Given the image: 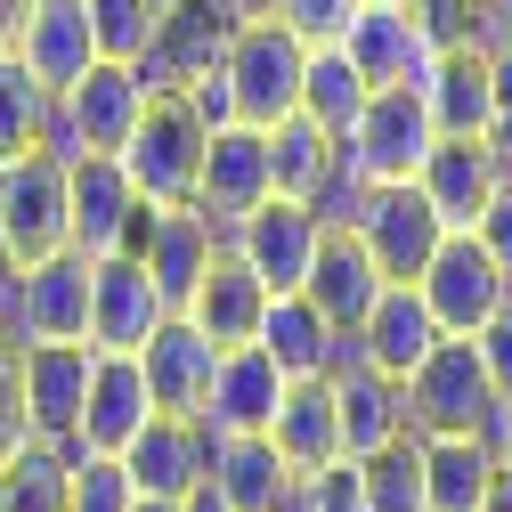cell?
Returning a JSON list of instances; mask_svg holds the SVG:
<instances>
[{
    "label": "cell",
    "mask_w": 512,
    "mask_h": 512,
    "mask_svg": "<svg viewBox=\"0 0 512 512\" xmlns=\"http://www.w3.org/2000/svg\"><path fill=\"white\" fill-rule=\"evenodd\" d=\"M163 317H171V301L139 252H98L90 261V350H139Z\"/></svg>",
    "instance_id": "13"
},
{
    "label": "cell",
    "mask_w": 512,
    "mask_h": 512,
    "mask_svg": "<svg viewBox=\"0 0 512 512\" xmlns=\"http://www.w3.org/2000/svg\"><path fill=\"white\" fill-rule=\"evenodd\" d=\"M33 439V423H25V382H17V342L0 334V464L17 456V447Z\"/></svg>",
    "instance_id": "41"
},
{
    "label": "cell",
    "mask_w": 512,
    "mask_h": 512,
    "mask_svg": "<svg viewBox=\"0 0 512 512\" xmlns=\"http://www.w3.org/2000/svg\"><path fill=\"white\" fill-rule=\"evenodd\" d=\"M366 98H374V90H366V74L350 66V49H342V41H309V66H301V114L317 122V131L350 139V122H358Z\"/></svg>",
    "instance_id": "34"
},
{
    "label": "cell",
    "mask_w": 512,
    "mask_h": 512,
    "mask_svg": "<svg viewBox=\"0 0 512 512\" xmlns=\"http://www.w3.org/2000/svg\"><path fill=\"white\" fill-rule=\"evenodd\" d=\"M17 382H25L33 439L66 447L82 423V391H90V342H17Z\"/></svg>",
    "instance_id": "16"
},
{
    "label": "cell",
    "mask_w": 512,
    "mask_h": 512,
    "mask_svg": "<svg viewBox=\"0 0 512 512\" xmlns=\"http://www.w3.org/2000/svg\"><path fill=\"white\" fill-rule=\"evenodd\" d=\"M472 350H480V366H488V382H496V399H512V301L472 334Z\"/></svg>",
    "instance_id": "44"
},
{
    "label": "cell",
    "mask_w": 512,
    "mask_h": 512,
    "mask_svg": "<svg viewBox=\"0 0 512 512\" xmlns=\"http://www.w3.org/2000/svg\"><path fill=\"white\" fill-rule=\"evenodd\" d=\"M131 512H179V504H171V496H139Z\"/></svg>",
    "instance_id": "54"
},
{
    "label": "cell",
    "mask_w": 512,
    "mask_h": 512,
    "mask_svg": "<svg viewBox=\"0 0 512 512\" xmlns=\"http://www.w3.org/2000/svg\"><path fill=\"white\" fill-rule=\"evenodd\" d=\"M317 236H326V220H317V204H301V196H261V204L228 228V244L244 252V269L261 277L269 293H301Z\"/></svg>",
    "instance_id": "11"
},
{
    "label": "cell",
    "mask_w": 512,
    "mask_h": 512,
    "mask_svg": "<svg viewBox=\"0 0 512 512\" xmlns=\"http://www.w3.org/2000/svg\"><path fill=\"white\" fill-rule=\"evenodd\" d=\"M415 98L431 114L439 139H488V49L464 33V41H439L415 74Z\"/></svg>",
    "instance_id": "17"
},
{
    "label": "cell",
    "mask_w": 512,
    "mask_h": 512,
    "mask_svg": "<svg viewBox=\"0 0 512 512\" xmlns=\"http://www.w3.org/2000/svg\"><path fill=\"white\" fill-rule=\"evenodd\" d=\"M212 252H220V228H212L196 204H155V228H147V244H139V261H147V277L163 285L171 309L196 293V277L212 269Z\"/></svg>",
    "instance_id": "29"
},
{
    "label": "cell",
    "mask_w": 512,
    "mask_h": 512,
    "mask_svg": "<svg viewBox=\"0 0 512 512\" xmlns=\"http://www.w3.org/2000/svg\"><path fill=\"white\" fill-rule=\"evenodd\" d=\"M66 464H74V480H66V512H131V504H139V488H131V472H122V456L66 447Z\"/></svg>",
    "instance_id": "38"
},
{
    "label": "cell",
    "mask_w": 512,
    "mask_h": 512,
    "mask_svg": "<svg viewBox=\"0 0 512 512\" xmlns=\"http://www.w3.org/2000/svg\"><path fill=\"white\" fill-rule=\"evenodd\" d=\"M415 293H423V309L439 317V334H480L488 317L512 301V277L496 269V252H488L472 228H447L439 252L423 261V277H415Z\"/></svg>",
    "instance_id": "6"
},
{
    "label": "cell",
    "mask_w": 512,
    "mask_h": 512,
    "mask_svg": "<svg viewBox=\"0 0 512 512\" xmlns=\"http://www.w3.org/2000/svg\"><path fill=\"white\" fill-rule=\"evenodd\" d=\"M472 236H480V244L496 252V269L512 277V171H504V179L488 187V204H480V220H472Z\"/></svg>",
    "instance_id": "43"
},
{
    "label": "cell",
    "mask_w": 512,
    "mask_h": 512,
    "mask_svg": "<svg viewBox=\"0 0 512 512\" xmlns=\"http://www.w3.org/2000/svg\"><path fill=\"white\" fill-rule=\"evenodd\" d=\"M350 228H358V244L374 252V269L391 277V285H415L423 261L439 252V236H447V220L431 212V196H423L415 179H374L366 204L350 212Z\"/></svg>",
    "instance_id": "9"
},
{
    "label": "cell",
    "mask_w": 512,
    "mask_h": 512,
    "mask_svg": "<svg viewBox=\"0 0 512 512\" xmlns=\"http://www.w3.org/2000/svg\"><path fill=\"white\" fill-rule=\"evenodd\" d=\"M496 155H504V171H512V147H496Z\"/></svg>",
    "instance_id": "56"
},
{
    "label": "cell",
    "mask_w": 512,
    "mask_h": 512,
    "mask_svg": "<svg viewBox=\"0 0 512 512\" xmlns=\"http://www.w3.org/2000/svg\"><path fill=\"white\" fill-rule=\"evenodd\" d=\"M66 212H74V252H139L155 228V204L131 187L114 155H74L66 163Z\"/></svg>",
    "instance_id": "8"
},
{
    "label": "cell",
    "mask_w": 512,
    "mask_h": 512,
    "mask_svg": "<svg viewBox=\"0 0 512 512\" xmlns=\"http://www.w3.org/2000/svg\"><path fill=\"white\" fill-rule=\"evenodd\" d=\"M187 106L204 114V131H220V122H236V98H228V74L212 66V74H196L187 82Z\"/></svg>",
    "instance_id": "46"
},
{
    "label": "cell",
    "mask_w": 512,
    "mask_h": 512,
    "mask_svg": "<svg viewBox=\"0 0 512 512\" xmlns=\"http://www.w3.org/2000/svg\"><path fill=\"white\" fill-rule=\"evenodd\" d=\"M163 9H179V0H155V17H163Z\"/></svg>",
    "instance_id": "55"
},
{
    "label": "cell",
    "mask_w": 512,
    "mask_h": 512,
    "mask_svg": "<svg viewBox=\"0 0 512 512\" xmlns=\"http://www.w3.org/2000/svg\"><path fill=\"white\" fill-rule=\"evenodd\" d=\"M49 114H57V90H41L9 49H0V163L25 155V147H49Z\"/></svg>",
    "instance_id": "37"
},
{
    "label": "cell",
    "mask_w": 512,
    "mask_h": 512,
    "mask_svg": "<svg viewBox=\"0 0 512 512\" xmlns=\"http://www.w3.org/2000/svg\"><path fill=\"white\" fill-rule=\"evenodd\" d=\"M488 447H496V464L512 472V399H496V423H488Z\"/></svg>",
    "instance_id": "48"
},
{
    "label": "cell",
    "mask_w": 512,
    "mask_h": 512,
    "mask_svg": "<svg viewBox=\"0 0 512 512\" xmlns=\"http://www.w3.org/2000/svg\"><path fill=\"white\" fill-rule=\"evenodd\" d=\"M399 399H407L415 431H488L496 423V382H488L472 334H439L431 358L399 382Z\"/></svg>",
    "instance_id": "3"
},
{
    "label": "cell",
    "mask_w": 512,
    "mask_h": 512,
    "mask_svg": "<svg viewBox=\"0 0 512 512\" xmlns=\"http://www.w3.org/2000/svg\"><path fill=\"white\" fill-rule=\"evenodd\" d=\"M9 285H17V252H9V236H0V301H9Z\"/></svg>",
    "instance_id": "53"
},
{
    "label": "cell",
    "mask_w": 512,
    "mask_h": 512,
    "mask_svg": "<svg viewBox=\"0 0 512 512\" xmlns=\"http://www.w3.org/2000/svg\"><path fill=\"white\" fill-rule=\"evenodd\" d=\"M342 49H350V66L366 74V90H399V82L423 74L431 33L415 25L407 0H358V17L342 25Z\"/></svg>",
    "instance_id": "20"
},
{
    "label": "cell",
    "mask_w": 512,
    "mask_h": 512,
    "mask_svg": "<svg viewBox=\"0 0 512 512\" xmlns=\"http://www.w3.org/2000/svg\"><path fill=\"white\" fill-rule=\"evenodd\" d=\"M334 155H342V139H334V131H317L301 106L277 114V122H269V196H301V204H309L317 187H326Z\"/></svg>",
    "instance_id": "33"
},
{
    "label": "cell",
    "mask_w": 512,
    "mask_h": 512,
    "mask_svg": "<svg viewBox=\"0 0 512 512\" xmlns=\"http://www.w3.org/2000/svg\"><path fill=\"white\" fill-rule=\"evenodd\" d=\"M269 196V131H252V122H220L204 139V171H196V212L228 236L252 204Z\"/></svg>",
    "instance_id": "14"
},
{
    "label": "cell",
    "mask_w": 512,
    "mask_h": 512,
    "mask_svg": "<svg viewBox=\"0 0 512 512\" xmlns=\"http://www.w3.org/2000/svg\"><path fill=\"white\" fill-rule=\"evenodd\" d=\"M431 139H439V131H431V114H423L415 82H399V90H374V98L358 106L342 155H350L366 179H415L423 155H431Z\"/></svg>",
    "instance_id": "12"
},
{
    "label": "cell",
    "mask_w": 512,
    "mask_h": 512,
    "mask_svg": "<svg viewBox=\"0 0 512 512\" xmlns=\"http://www.w3.org/2000/svg\"><path fill=\"white\" fill-rule=\"evenodd\" d=\"M25 9H33V0H0V49L17 41V25H25Z\"/></svg>",
    "instance_id": "50"
},
{
    "label": "cell",
    "mask_w": 512,
    "mask_h": 512,
    "mask_svg": "<svg viewBox=\"0 0 512 512\" xmlns=\"http://www.w3.org/2000/svg\"><path fill=\"white\" fill-rule=\"evenodd\" d=\"M204 114L187 106V90H155L131 122V139H122V171L147 204H196V171H204Z\"/></svg>",
    "instance_id": "1"
},
{
    "label": "cell",
    "mask_w": 512,
    "mask_h": 512,
    "mask_svg": "<svg viewBox=\"0 0 512 512\" xmlns=\"http://www.w3.org/2000/svg\"><path fill=\"white\" fill-rule=\"evenodd\" d=\"M155 415L147 399V366L139 350H90V391H82V423L66 447H98V456H122L139 439V423Z\"/></svg>",
    "instance_id": "15"
},
{
    "label": "cell",
    "mask_w": 512,
    "mask_h": 512,
    "mask_svg": "<svg viewBox=\"0 0 512 512\" xmlns=\"http://www.w3.org/2000/svg\"><path fill=\"white\" fill-rule=\"evenodd\" d=\"M139 366H147V399H155V415H204L220 350H212V342H204V334L171 309L163 326L139 342Z\"/></svg>",
    "instance_id": "23"
},
{
    "label": "cell",
    "mask_w": 512,
    "mask_h": 512,
    "mask_svg": "<svg viewBox=\"0 0 512 512\" xmlns=\"http://www.w3.org/2000/svg\"><path fill=\"white\" fill-rule=\"evenodd\" d=\"M90 9V41L98 57H114V66H139L147 41H155V0H82Z\"/></svg>",
    "instance_id": "39"
},
{
    "label": "cell",
    "mask_w": 512,
    "mask_h": 512,
    "mask_svg": "<svg viewBox=\"0 0 512 512\" xmlns=\"http://www.w3.org/2000/svg\"><path fill=\"white\" fill-rule=\"evenodd\" d=\"M277 512H366V488H358V456H334V464H309V472H293Z\"/></svg>",
    "instance_id": "40"
},
{
    "label": "cell",
    "mask_w": 512,
    "mask_h": 512,
    "mask_svg": "<svg viewBox=\"0 0 512 512\" xmlns=\"http://www.w3.org/2000/svg\"><path fill=\"white\" fill-rule=\"evenodd\" d=\"M228 41H236V17H228V0H179V9H163L155 17V41H147V57H139V90L155 98V90H187L196 74H212L220 57H228Z\"/></svg>",
    "instance_id": "10"
},
{
    "label": "cell",
    "mask_w": 512,
    "mask_h": 512,
    "mask_svg": "<svg viewBox=\"0 0 512 512\" xmlns=\"http://www.w3.org/2000/svg\"><path fill=\"white\" fill-rule=\"evenodd\" d=\"M301 66H309V41L277 17L261 25H236L220 74H228V98H236V122H252V131H269L277 114L301 106Z\"/></svg>",
    "instance_id": "2"
},
{
    "label": "cell",
    "mask_w": 512,
    "mask_h": 512,
    "mask_svg": "<svg viewBox=\"0 0 512 512\" xmlns=\"http://www.w3.org/2000/svg\"><path fill=\"white\" fill-rule=\"evenodd\" d=\"M9 57H17V66H25L41 90L82 82V74L98 66L90 9H82V0H33V9H25V25H17V41H9Z\"/></svg>",
    "instance_id": "22"
},
{
    "label": "cell",
    "mask_w": 512,
    "mask_h": 512,
    "mask_svg": "<svg viewBox=\"0 0 512 512\" xmlns=\"http://www.w3.org/2000/svg\"><path fill=\"white\" fill-rule=\"evenodd\" d=\"M0 334L9 342H90V252H49L25 261L9 301H0Z\"/></svg>",
    "instance_id": "4"
},
{
    "label": "cell",
    "mask_w": 512,
    "mask_h": 512,
    "mask_svg": "<svg viewBox=\"0 0 512 512\" xmlns=\"http://www.w3.org/2000/svg\"><path fill=\"white\" fill-rule=\"evenodd\" d=\"M472 41L480 49H512V0H472Z\"/></svg>",
    "instance_id": "47"
},
{
    "label": "cell",
    "mask_w": 512,
    "mask_h": 512,
    "mask_svg": "<svg viewBox=\"0 0 512 512\" xmlns=\"http://www.w3.org/2000/svg\"><path fill=\"white\" fill-rule=\"evenodd\" d=\"M358 488H366V512H423V431L407 423L374 456H358Z\"/></svg>",
    "instance_id": "35"
},
{
    "label": "cell",
    "mask_w": 512,
    "mask_h": 512,
    "mask_svg": "<svg viewBox=\"0 0 512 512\" xmlns=\"http://www.w3.org/2000/svg\"><path fill=\"white\" fill-rule=\"evenodd\" d=\"M179 317L196 326L212 350H236V342H252L261 334V317H269V285L244 269V252L220 236V252H212V269L196 277V293L179 301Z\"/></svg>",
    "instance_id": "18"
},
{
    "label": "cell",
    "mask_w": 512,
    "mask_h": 512,
    "mask_svg": "<svg viewBox=\"0 0 512 512\" xmlns=\"http://www.w3.org/2000/svg\"><path fill=\"white\" fill-rule=\"evenodd\" d=\"M496 472L488 431H423V512H480Z\"/></svg>",
    "instance_id": "28"
},
{
    "label": "cell",
    "mask_w": 512,
    "mask_h": 512,
    "mask_svg": "<svg viewBox=\"0 0 512 512\" xmlns=\"http://www.w3.org/2000/svg\"><path fill=\"white\" fill-rule=\"evenodd\" d=\"M269 447L285 456V472H309V464H334V456H342V423H334L326 374L285 382V399H277V415H269Z\"/></svg>",
    "instance_id": "32"
},
{
    "label": "cell",
    "mask_w": 512,
    "mask_h": 512,
    "mask_svg": "<svg viewBox=\"0 0 512 512\" xmlns=\"http://www.w3.org/2000/svg\"><path fill=\"white\" fill-rule=\"evenodd\" d=\"M179 512H228V496H220V488H212V472H204V480H196V488H187V496H179Z\"/></svg>",
    "instance_id": "49"
},
{
    "label": "cell",
    "mask_w": 512,
    "mask_h": 512,
    "mask_svg": "<svg viewBox=\"0 0 512 512\" xmlns=\"http://www.w3.org/2000/svg\"><path fill=\"white\" fill-rule=\"evenodd\" d=\"M122 472H131V488L139 496H187L204 472H212V431L196 423V415H147L139 423V439L122 447Z\"/></svg>",
    "instance_id": "21"
},
{
    "label": "cell",
    "mask_w": 512,
    "mask_h": 512,
    "mask_svg": "<svg viewBox=\"0 0 512 512\" xmlns=\"http://www.w3.org/2000/svg\"><path fill=\"white\" fill-rule=\"evenodd\" d=\"M480 512H512V472H496V488H488V504Z\"/></svg>",
    "instance_id": "52"
},
{
    "label": "cell",
    "mask_w": 512,
    "mask_h": 512,
    "mask_svg": "<svg viewBox=\"0 0 512 512\" xmlns=\"http://www.w3.org/2000/svg\"><path fill=\"white\" fill-rule=\"evenodd\" d=\"M285 480L293 472L269 447V431H212V488L228 496V512H277Z\"/></svg>",
    "instance_id": "31"
},
{
    "label": "cell",
    "mask_w": 512,
    "mask_h": 512,
    "mask_svg": "<svg viewBox=\"0 0 512 512\" xmlns=\"http://www.w3.org/2000/svg\"><path fill=\"white\" fill-rule=\"evenodd\" d=\"M147 90L131 66H114V57H98V66L82 82L57 90V114H49V155L74 163V155H122V139H131Z\"/></svg>",
    "instance_id": "5"
},
{
    "label": "cell",
    "mask_w": 512,
    "mask_h": 512,
    "mask_svg": "<svg viewBox=\"0 0 512 512\" xmlns=\"http://www.w3.org/2000/svg\"><path fill=\"white\" fill-rule=\"evenodd\" d=\"M350 17H358V0H277V25H293L301 41H342Z\"/></svg>",
    "instance_id": "42"
},
{
    "label": "cell",
    "mask_w": 512,
    "mask_h": 512,
    "mask_svg": "<svg viewBox=\"0 0 512 512\" xmlns=\"http://www.w3.org/2000/svg\"><path fill=\"white\" fill-rule=\"evenodd\" d=\"M431 342H439V317L423 309L415 285H382L374 309L358 317V334H350V350H358L374 374H391V382H407V374L431 358Z\"/></svg>",
    "instance_id": "24"
},
{
    "label": "cell",
    "mask_w": 512,
    "mask_h": 512,
    "mask_svg": "<svg viewBox=\"0 0 512 512\" xmlns=\"http://www.w3.org/2000/svg\"><path fill=\"white\" fill-rule=\"evenodd\" d=\"M252 342L277 358V374H285V382L326 374V366L350 350V334H334L326 317H317V301H309V293H269V317H261V334H252Z\"/></svg>",
    "instance_id": "30"
},
{
    "label": "cell",
    "mask_w": 512,
    "mask_h": 512,
    "mask_svg": "<svg viewBox=\"0 0 512 512\" xmlns=\"http://www.w3.org/2000/svg\"><path fill=\"white\" fill-rule=\"evenodd\" d=\"M66 447H49V439H25L9 464H0V512H66Z\"/></svg>",
    "instance_id": "36"
},
{
    "label": "cell",
    "mask_w": 512,
    "mask_h": 512,
    "mask_svg": "<svg viewBox=\"0 0 512 512\" xmlns=\"http://www.w3.org/2000/svg\"><path fill=\"white\" fill-rule=\"evenodd\" d=\"M496 179H504L496 139H431V155H423V171H415V187L431 196V212H439L447 228H472Z\"/></svg>",
    "instance_id": "27"
},
{
    "label": "cell",
    "mask_w": 512,
    "mask_h": 512,
    "mask_svg": "<svg viewBox=\"0 0 512 512\" xmlns=\"http://www.w3.org/2000/svg\"><path fill=\"white\" fill-rule=\"evenodd\" d=\"M488 139L512 147V49H488Z\"/></svg>",
    "instance_id": "45"
},
{
    "label": "cell",
    "mask_w": 512,
    "mask_h": 512,
    "mask_svg": "<svg viewBox=\"0 0 512 512\" xmlns=\"http://www.w3.org/2000/svg\"><path fill=\"white\" fill-rule=\"evenodd\" d=\"M382 285H391V277L374 269V252L358 244V228L326 220V236H317V252H309V277H301V293L317 301V317H326L334 334H358V317L374 309Z\"/></svg>",
    "instance_id": "19"
},
{
    "label": "cell",
    "mask_w": 512,
    "mask_h": 512,
    "mask_svg": "<svg viewBox=\"0 0 512 512\" xmlns=\"http://www.w3.org/2000/svg\"><path fill=\"white\" fill-rule=\"evenodd\" d=\"M228 17L236 25H261V17H277V0H228Z\"/></svg>",
    "instance_id": "51"
},
{
    "label": "cell",
    "mask_w": 512,
    "mask_h": 512,
    "mask_svg": "<svg viewBox=\"0 0 512 512\" xmlns=\"http://www.w3.org/2000/svg\"><path fill=\"white\" fill-rule=\"evenodd\" d=\"M277 399H285L277 358H269L261 342H236V350H220V366H212V399H204L196 423H204V431H269Z\"/></svg>",
    "instance_id": "26"
},
{
    "label": "cell",
    "mask_w": 512,
    "mask_h": 512,
    "mask_svg": "<svg viewBox=\"0 0 512 512\" xmlns=\"http://www.w3.org/2000/svg\"><path fill=\"white\" fill-rule=\"evenodd\" d=\"M0 236H9L17 269L49 261V252L74 244V212H66V163L49 147H25L0 163Z\"/></svg>",
    "instance_id": "7"
},
{
    "label": "cell",
    "mask_w": 512,
    "mask_h": 512,
    "mask_svg": "<svg viewBox=\"0 0 512 512\" xmlns=\"http://www.w3.org/2000/svg\"><path fill=\"white\" fill-rule=\"evenodd\" d=\"M326 391H334V423H342V456H374L382 439L407 431V399L391 374H374L358 350H342L326 366Z\"/></svg>",
    "instance_id": "25"
}]
</instances>
